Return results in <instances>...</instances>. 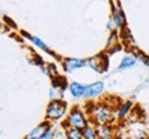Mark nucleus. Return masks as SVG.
Wrapping results in <instances>:
<instances>
[{
	"mask_svg": "<svg viewBox=\"0 0 149 139\" xmlns=\"http://www.w3.org/2000/svg\"><path fill=\"white\" fill-rule=\"evenodd\" d=\"M42 139H54V124L50 125V128L44 132V135L42 136Z\"/></svg>",
	"mask_w": 149,
	"mask_h": 139,
	"instance_id": "nucleus-22",
	"label": "nucleus"
},
{
	"mask_svg": "<svg viewBox=\"0 0 149 139\" xmlns=\"http://www.w3.org/2000/svg\"><path fill=\"white\" fill-rule=\"evenodd\" d=\"M105 91V83L102 80H98V81H94V83H90L86 86V90H84V99L87 101H95L98 98H101L102 94Z\"/></svg>",
	"mask_w": 149,
	"mask_h": 139,
	"instance_id": "nucleus-7",
	"label": "nucleus"
},
{
	"mask_svg": "<svg viewBox=\"0 0 149 139\" xmlns=\"http://www.w3.org/2000/svg\"><path fill=\"white\" fill-rule=\"evenodd\" d=\"M86 113L88 114L90 123L94 125H107V124H115V109L108 106L102 101H91L84 107Z\"/></svg>",
	"mask_w": 149,
	"mask_h": 139,
	"instance_id": "nucleus-1",
	"label": "nucleus"
},
{
	"mask_svg": "<svg viewBox=\"0 0 149 139\" xmlns=\"http://www.w3.org/2000/svg\"><path fill=\"white\" fill-rule=\"evenodd\" d=\"M0 136H1V132H0Z\"/></svg>",
	"mask_w": 149,
	"mask_h": 139,
	"instance_id": "nucleus-25",
	"label": "nucleus"
},
{
	"mask_svg": "<svg viewBox=\"0 0 149 139\" xmlns=\"http://www.w3.org/2000/svg\"><path fill=\"white\" fill-rule=\"evenodd\" d=\"M3 21H4V25L8 28V29H10V28H11V29H17L15 22L13 21L10 17H3Z\"/></svg>",
	"mask_w": 149,
	"mask_h": 139,
	"instance_id": "nucleus-23",
	"label": "nucleus"
},
{
	"mask_svg": "<svg viewBox=\"0 0 149 139\" xmlns=\"http://www.w3.org/2000/svg\"><path fill=\"white\" fill-rule=\"evenodd\" d=\"M68 86H69V83H68V80H66L65 76L58 73L57 76L51 77V87H53L54 90H57V91L65 94V91L68 90Z\"/></svg>",
	"mask_w": 149,
	"mask_h": 139,
	"instance_id": "nucleus-15",
	"label": "nucleus"
},
{
	"mask_svg": "<svg viewBox=\"0 0 149 139\" xmlns=\"http://www.w3.org/2000/svg\"><path fill=\"white\" fill-rule=\"evenodd\" d=\"M65 139H84V138H83V132L80 129L69 128L65 129Z\"/></svg>",
	"mask_w": 149,
	"mask_h": 139,
	"instance_id": "nucleus-19",
	"label": "nucleus"
},
{
	"mask_svg": "<svg viewBox=\"0 0 149 139\" xmlns=\"http://www.w3.org/2000/svg\"><path fill=\"white\" fill-rule=\"evenodd\" d=\"M69 105L65 99H53V101L48 102L47 107H46L44 120L48 121L50 124L62 123L69 112Z\"/></svg>",
	"mask_w": 149,
	"mask_h": 139,
	"instance_id": "nucleus-3",
	"label": "nucleus"
},
{
	"mask_svg": "<svg viewBox=\"0 0 149 139\" xmlns=\"http://www.w3.org/2000/svg\"><path fill=\"white\" fill-rule=\"evenodd\" d=\"M10 29L4 25V21H3V18H0V33H4V32H8Z\"/></svg>",
	"mask_w": 149,
	"mask_h": 139,
	"instance_id": "nucleus-24",
	"label": "nucleus"
},
{
	"mask_svg": "<svg viewBox=\"0 0 149 139\" xmlns=\"http://www.w3.org/2000/svg\"><path fill=\"white\" fill-rule=\"evenodd\" d=\"M84 90H86V86L83 83H80V81H70L69 86H68V91L72 96H73L74 99H80V98H83L84 96Z\"/></svg>",
	"mask_w": 149,
	"mask_h": 139,
	"instance_id": "nucleus-13",
	"label": "nucleus"
},
{
	"mask_svg": "<svg viewBox=\"0 0 149 139\" xmlns=\"http://www.w3.org/2000/svg\"><path fill=\"white\" fill-rule=\"evenodd\" d=\"M54 139H65V129L61 125H54Z\"/></svg>",
	"mask_w": 149,
	"mask_h": 139,
	"instance_id": "nucleus-21",
	"label": "nucleus"
},
{
	"mask_svg": "<svg viewBox=\"0 0 149 139\" xmlns=\"http://www.w3.org/2000/svg\"><path fill=\"white\" fill-rule=\"evenodd\" d=\"M21 36H24V37H26V40L29 41V43H32L33 46L36 48H39V50H42V51H44V53L50 54V55H54V57H57L54 53H51L50 51V48H48V46L44 41H43L42 39H39L37 36H33V35H31V33L25 32V30H21Z\"/></svg>",
	"mask_w": 149,
	"mask_h": 139,
	"instance_id": "nucleus-12",
	"label": "nucleus"
},
{
	"mask_svg": "<svg viewBox=\"0 0 149 139\" xmlns=\"http://www.w3.org/2000/svg\"><path fill=\"white\" fill-rule=\"evenodd\" d=\"M111 18L116 25L117 32L127 28V18H126V14H124V11H123L119 3H111Z\"/></svg>",
	"mask_w": 149,
	"mask_h": 139,
	"instance_id": "nucleus-6",
	"label": "nucleus"
},
{
	"mask_svg": "<svg viewBox=\"0 0 149 139\" xmlns=\"http://www.w3.org/2000/svg\"><path fill=\"white\" fill-rule=\"evenodd\" d=\"M87 66V59L77 57H65L61 59V69L64 73H73L76 70L84 69Z\"/></svg>",
	"mask_w": 149,
	"mask_h": 139,
	"instance_id": "nucleus-5",
	"label": "nucleus"
},
{
	"mask_svg": "<svg viewBox=\"0 0 149 139\" xmlns=\"http://www.w3.org/2000/svg\"><path fill=\"white\" fill-rule=\"evenodd\" d=\"M127 139H149V132L142 124H131L127 129Z\"/></svg>",
	"mask_w": 149,
	"mask_h": 139,
	"instance_id": "nucleus-10",
	"label": "nucleus"
},
{
	"mask_svg": "<svg viewBox=\"0 0 149 139\" xmlns=\"http://www.w3.org/2000/svg\"><path fill=\"white\" fill-rule=\"evenodd\" d=\"M137 64H138V61L135 58V55L134 54H127V55H124L122 58L120 64L117 65V72H124V70L131 69Z\"/></svg>",
	"mask_w": 149,
	"mask_h": 139,
	"instance_id": "nucleus-14",
	"label": "nucleus"
},
{
	"mask_svg": "<svg viewBox=\"0 0 149 139\" xmlns=\"http://www.w3.org/2000/svg\"><path fill=\"white\" fill-rule=\"evenodd\" d=\"M134 102L131 99H126V101H122L120 105L116 107L115 110V117H116V121L117 123H123V121H127L128 116L131 110L134 109Z\"/></svg>",
	"mask_w": 149,
	"mask_h": 139,
	"instance_id": "nucleus-8",
	"label": "nucleus"
},
{
	"mask_svg": "<svg viewBox=\"0 0 149 139\" xmlns=\"http://www.w3.org/2000/svg\"><path fill=\"white\" fill-rule=\"evenodd\" d=\"M98 139H117V127L115 124L95 125Z\"/></svg>",
	"mask_w": 149,
	"mask_h": 139,
	"instance_id": "nucleus-9",
	"label": "nucleus"
},
{
	"mask_svg": "<svg viewBox=\"0 0 149 139\" xmlns=\"http://www.w3.org/2000/svg\"><path fill=\"white\" fill-rule=\"evenodd\" d=\"M117 44H120V37H119V32H109V37H108L107 46H105V51H109L113 47H116Z\"/></svg>",
	"mask_w": 149,
	"mask_h": 139,
	"instance_id": "nucleus-17",
	"label": "nucleus"
},
{
	"mask_svg": "<svg viewBox=\"0 0 149 139\" xmlns=\"http://www.w3.org/2000/svg\"><path fill=\"white\" fill-rule=\"evenodd\" d=\"M134 55H135V58H137V61H138L139 64H142L144 66L149 68V55L148 54L144 53V51H141V50H138Z\"/></svg>",
	"mask_w": 149,
	"mask_h": 139,
	"instance_id": "nucleus-20",
	"label": "nucleus"
},
{
	"mask_svg": "<svg viewBox=\"0 0 149 139\" xmlns=\"http://www.w3.org/2000/svg\"><path fill=\"white\" fill-rule=\"evenodd\" d=\"M83 138L84 139H98V135H97V127L94 124H88L83 131Z\"/></svg>",
	"mask_w": 149,
	"mask_h": 139,
	"instance_id": "nucleus-18",
	"label": "nucleus"
},
{
	"mask_svg": "<svg viewBox=\"0 0 149 139\" xmlns=\"http://www.w3.org/2000/svg\"><path fill=\"white\" fill-rule=\"evenodd\" d=\"M87 68H90L98 75L108 72L109 70V55L105 51L91 55L90 58H87Z\"/></svg>",
	"mask_w": 149,
	"mask_h": 139,
	"instance_id": "nucleus-4",
	"label": "nucleus"
},
{
	"mask_svg": "<svg viewBox=\"0 0 149 139\" xmlns=\"http://www.w3.org/2000/svg\"><path fill=\"white\" fill-rule=\"evenodd\" d=\"M119 37H120V43H122L123 46H126V47L130 48L131 46H135V44H134L133 35H131L128 28H124V29H122V30L119 32Z\"/></svg>",
	"mask_w": 149,
	"mask_h": 139,
	"instance_id": "nucleus-16",
	"label": "nucleus"
},
{
	"mask_svg": "<svg viewBox=\"0 0 149 139\" xmlns=\"http://www.w3.org/2000/svg\"><path fill=\"white\" fill-rule=\"evenodd\" d=\"M50 125H51V124L48 123V121L43 120V121H40L37 125H35V127L24 136V139H42L44 132L50 128Z\"/></svg>",
	"mask_w": 149,
	"mask_h": 139,
	"instance_id": "nucleus-11",
	"label": "nucleus"
},
{
	"mask_svg": "<svg viewBox=\"0 0 149 139\" xmlns=\"http://www.w3.org/2000/svg\"><path fill=\"white\" fill-rule=\"evenodd\" d=\"M88 124H90V118H88V114L86 113L84 107L76 105V106H72L69 109L65 120L61 123V127L64 129L74 128L83 131Z\"/></svg>",
	"mask_w": 149,
	"mask_h": 139,
	"instance_id": "nucleus-2",
	"label": "nucleus"
}]
</instances>
